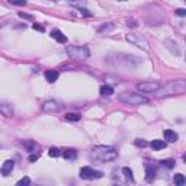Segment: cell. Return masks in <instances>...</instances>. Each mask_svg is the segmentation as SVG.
<instances>
[{
  "label": "cell",
  "mask_w": 186,
  "mask_h": 186,
  "mask_svg": "<svg viewBox=\"0 0 186 186\" xmlns=\"http://www.w3.org/2000/svg\"><path fill=\"white\" fill-rule=\"evenodd\" d=\"M186 93V79H177L166 83L164 86H160V89L156 92L157 98H166V96H173V95H180Z\"/></svg>",
  "instance_id": "2"
},
{
  "label": "cell",
  "mask_w": 186,
  "mask_h": 186,
  "mask_svg": "<svg viewBox=\"0 0 186 186\" xmlns=\"http://www.w3.org/2000/svg\"><path fill=\"white\" fill-rule=\"evenodd\" d=\"M22 144H23V147L26 148L28 151H32L33 148H35V145H37V144H35V141H28V140H26V141H23Z\"/></svg>",
  "instance_id": "22"
},
{
  "label": "cell",
  "mask_w": 186,
  "mask_h": 186,
  "mask_svg": "<svg viewBox=\"0 0 186 186\" xmlns=\"http://www.w3.org/2000/svg\"><path fill=\"white\" fill-rule=\"evenodd\" d=\"M32 28L35 29V31H39V32H44V28L41 26V25H38V23H33Z\"/></svg>",
  "instance_id": "31"
},
{
  "label": "cell",
  "mask_w": 186,
  "mask_h": 186,
  "mask_svg": "<svg viewBox=\"0 0 186 186\" xmlns=\"http://www.w3.org/2000/svg\"><path fill=\"white\" fill-rule=\"evenodd\" d=\"M135 145H137V147H145V145H147V142L144 141V140H135Z\"/></svg>",
  "instance_id": "29"
},
{
  "label": "cell",
  "mask_w": 186,
  "mask_h": 186,
  "mask_svg": "<svg viewBox=\"0 0 186 186\" xmlns=\"http://www.w3.org/2000/svg\"><path fill=\"white\" fill-rule=\"evenodd\" d=\"M45 79H47V82L54 83L55 80L58 79V71L57 70H47L45 71Z\"/></svg>",
  "instance_id": "12"
},
{
  "label": "cell",
  "mask_w": 186,
  "mask_h": 186,
  "mask_svg": "<svg viewBox=\"0 0 186 186\" xmlns=\"http://www.w3.org/2000/svg\"><path fill=\"white\" fill-rule=\"evenodd\" d=\"M63 157H64L66 160H74L77 157L76 150H66V151L63 153Z\"/></svg>",
  "instance_id": "17"
},
{
  "label": "cell",
  "mask_w": 186,
  "mask_h": 186,
  "mask_svg": "<svg viewBox=\"0 0 186 186\" xmlns=\"http://www.w3.org/2000/svg\"><path fill=\"white\" fill-rule=\"evenodd\" d=\"M173 180H175V183L176 185H179V186H182V185H185L186 183V177L182 173H177V175H175V177H173Z\"/></svg>",
  "instance_id": "18"
},
{
  "label": "cell",
  "mask_w": 186,
  "mask_h": 186,
  "mask_svg": "<svg viewBox=\"0 0 186 186\" xmlns=\"http://www.w3.org/2000/svg\"><path fill=\"white\" fill-rule=\"evenodd\" d=\"M51 37H52L55 41H58L60 44H66L67 42V37L61 32V31H58V29H52V31H51Z\"/></svg>",
  "instance_id": "11"
},
{
  "label": "cell",
  "mask_w": 186,
  "mask_h": 186,
  "mask_svg": "<svg viewBox=\"0 0 186 186\" xmlns=\"http://www.w3.org/2000/svg\"><path fill=\"white\" fill-rule=\"evenodd\" d=\"M164 44L167 45V48H169L172 52H175L176 55L179 54V47H177V44H176V42H173L172 39H166V41H164Z\"/></svg>",
  "instance_id": "15"
},
{
  "label": "cell",
  "mask_w": 186,
  "mask_h": 186,
  "mask_svg": "<svg viewBox=\"0 0 186 186\" xmlns=\"http://www.w3.org/2000/svg\"><path fill=\"white\" fill-rule=\"evenodd\" d=\"M9 3L16 5V6H25L26 5V0H9Z\"/></svg>",
  "instance_id": "28"
},
{
  "label": "cell",
  "mask_w": 186,
  "mask_h": 186,
  "mask_svg": "<svg viewBox=\"0 0 186 186\" xmlns=\"http://www.w3.org/2000/svg\"><path fill=\"white\" fill-rule=\"evenodd\" d=\"M183 161L186 163V154H183Z\"/></svg>",
  "instance_id": "35"
},
{
  "label": "cell",
  "mask_w": 186,
  "mask_h": 186,
  "mask_svg": "<svg viewBox=\"0 0 186 186\" xmlns=\"http://www.w3.org/2000/svg\"><path fill=\"white\" fill-rule=\"evenodd\" d=\"M0 112H2V114H3L5 116H7V118L13 116V110H12V106H9L7 103L0 105Z\"/></svg>",
  "instance_id": "14"
},
{
  "label": "cell",
  "mask_w": 186,
  "mask_h": 186,
  "mask_svg": "<svg viewBox=\"0 0 186 186\" xmlns=\"http://www.w3.org/2000/svg\"><path fill=\"white\" fill-rule=\"evenodd\" d=\"M70 5L74 6V7H79V9H82L83 6L86 5V2H83V0H70Z\"/></svg>",
  "instance_id": "23"
},
{
  "label": "cell",
  "mask_w": 186,
  "mask_h": 186,
  "mask_svg": "<svg viewBox=\"0 0 186 186\" xmlns=\"http://www.w3.org/2000/svg\"><path fill=\"white\" fill-rule=\"evenodd\" d=\"M38 159H39L38 154H31V156H29V161H37Z\"/></svg>",
  "instance_id": "33"
},
{
  "label": "cell",
  "mask_w": 186,
  "mask_h": 186,
  "mask_svg": "<svg viewBox=\"0 0 186 186\" xmlns=\"http://www.w3.org/2000/svg\"><path fill=\"white\" fill-rule=\"evenodd\" d=\"M137 89L142 93H156L160 89V84L154 82H142L137 84Z\"/></svg>",
  "instance_id": "7"
},
{
  "label": "cell",
  "mask_w": 186,
  "mask_h": 186,
  "mask_svg": "<svg viewBox=\"0 0 186 186\" xmlns=\"http://www.w3.org/2000/svg\"><path fill=\"white\" fill-rule=\"evenodd\" d=\"M79 176H80L82 179H84V180H95V179H100V177L103 176V173L99 172V170L92 169V167H89V166H86V167H82V169H80V175Z\"/></svg>",
  "instance_id": "5"
},
{
  "label": "cell",
  "mask_w": 186,
  "mask_h": 186,
  "mask_svg": "<svg viewBox=\"0 0 186 186\" xmlns=\"http://www.w3.org/2000/svg\"><path fill=\"white\" fill-rule=\"evenodd\" d=\"M185 2H186V0H185Z\"/></svg>",
  "instance_id": "39"
},
{
  "label": "cell",
  "mask_w": 186,
  "mask_h": 186,
  "mask_svg": "<svg viewBox=\"0 0 186 186\" xmlns=\"http://www.w3.org/2000/svg\"><path fill=\"white\" fill-rule=\"evenodd\" d=\"M114 29V25L112 23H106V25H103V26H100L99 28V32H108V31H112Z\"/></svg>",
  "instance_id": "24"
},
{
  "label": "cell",
  "mask_w": 186,
  "mask_h": 186,
  "mask_svg": "<svg viewBox=\"0 0 186 186\" xmlns=\"http://www.w3.org/2000/svg\"><path fill=\"white\" fill-rule=\"evenodd\" d=\"M13 167H15V161L13 160H6L5 163H3V166H2V175L5 176V177L9 176L12 173Z\"/></svg>",
  "instance_id": "10"
},
{
  "label": "cell",
  "mask_w": 186,
  "mask_h": 186,
  "mask_svg": "<svg viewBox=\"0 0 186 186\" xmlns=\"http://www.w3.org/2000/svg\"><path fill=\"white\" fill-rule=\"evenodd\" d=\"M175 13L177 16H186V9H176Z\"/></svg>",
  "instance_id": "30"
},
{
  "label": "cell",
  "mask_w": 186,
  "mask_h": 186,
  "mask_svg": "<svg viewBox=\"0 0 186 186\" xmlns=\"http://www.w3.org/2000/svg\"><path fill=\"white\" fill-rule=\"evenodd\" d=\"M29 183H31V179L25 176V177H22L21 180H17L16 185H17V186H26V185H29Z\"/></svg>",
  "instance_id": "26"
},
{
  "label": "cell",
  "mask_w": 186,
  "mask_h": 186,
  "mask_svg": "<svg viewBox=\"0 0 186 186\" xmlns=\"http://www.w3.org/2000/svg\"><path fill=\"white\" fill-rule=\"evenodd\" d=\"M60 109H61L60 105L57 103L55 100H48V102H45L42 105V110H45V112H58Z\"/></svg>",
  "instance_id": "8"
},
{
  "label": "cell",
  "mask_w": 186,
  "mask_h": 186,
  "mask_svg": "<svg viewBox=\"0 0 186 186\" xmlns=\"http://www.w3.org/2000/svg\"><path fill=\"white\" fill-rule=\"evenodd\" d=\"M112 93H114V89L110 87V86H108V84H105V86L100 87V95H103V96H109Z\"/></svg>",
  "instance_id": "19"
},
{
  "label": "cell",
  "mask_w": 186,
  "mask_h": 186,
  "mask_svg": "<svg viewBox=\"0 0 186 186\" xmlns=\"http://www.w3.org/2000/svg\"><path fill=\"white\" fill-rule=\"evenodd\" d=\"M156 173H157L156 166H153V164H150V163H145V180L151 182L156 177Z\"/></svg>",
  "instance_id": "9"
},
{
  "label": "cell",
  "mask_w": 186,
  "mask_h": 186,
  "mask_svg": "<svg viewBox=\"0 0 186 186\" xmlns=\"http://www.w3.org/2000/svg\"><path fill=\"white\" fill-rule=\"evenodd\" d=\"M161 164H163V166H166L167 169H172V167H175V160H172V159L163 160V161H161Z\"/></svg>",
  "instance_id": "25"
},
{
  "label": "cell",
  "mask_w": 186,
  "mask_h": 186,
  "mask_svg": "<svg viewBox=\"0 0 186 186\" xmlns=\"http://www.w3.org/2000/svg\"><path fill=\"white\" fill-rule=\"evenodd\" d=\"M89 157L95 161H99V163H109V161L116 160L118 153L115 148L109 147V145H96L92 148Z\"/></svg>",
  "instance_id": "1"
},
{
  "label": "cell",
  "mask_w": 186,
  "mask_h": 186,
  "mask_svg": "<svg viewBox=\"0 0 186 186\" xmlns=\"http://www.w3.org/2000/svg\"><path fill=\"white\" fill-rule=\"evenodd\" d=\"M119 2H125V0H119Z\"/></svg>",
  "instance_id": "37"
},
{
  "label": "cell",
  "mask_w": 186,
  "mask_h": 186,
  "mask_svg": "<svg viewBox=\"0 0 186 186\" xmlns=\"http://www.w3.org/2000/svg\"><path fill=\"white\" fill-rule=\"evenodd\" d=\"M48 154L51 156V157H58L60 156V150L58 148H55V147H52V148H49V151H48Z\"/></svg>",
  "instance_id": "27"
},
{
  "label": "cell",
  "mask_w": 186,
  "mask_h": 186,
  "mask_svg": "<svg viewBox=\"0 0 186 186\" xmlns=\"http://www.w3.org/2000/svg\"><path fill=\"white\" fill-rule=\"evenodd\" d=\"M51 2H58V0H51Z\"/></svg>",
  "instance_id": "36"
},
{
  "label": "cell",
  "mask_w": 186,
  "mask_h": 186,
  "mask_svg": "<svg viewBox=\"0 0 186 186\" xmlns=\"http://www.w3.org/2000/svg\"><path fill=\"white\" fill-rule=\"evenodd\" d=\"M80 13H83V15H84V16H92V13H90V12L89 10H86V9H80Z\"/></svg>",
  "instance_id": "34"
},
{
  "label": "cell",
  "mask_w": 186,
  "mask_h": 186,
  "mask_svg": "<svg viewBox=\"0 0 186 186\" xmlns=\"http://www.w3.org/2000/svg\"><path fill=\"white\" fill-rule=\"evenodd\" d=\"M19 16L25 17V19H31V21L33 19V16H31V15H26V13H23V12H19Z\"/></svg>",
  "instance_id": "32"
},
{
  "label": "cell",
  "mask_w": 186,
  "mask_h": 186,
  "mask_svg": "<svg viewBox=\"0 0 186 186\" xmlns=\"http://www.w3.org/2000/svg\"><path fill=\"white\" fill-rule=\"evenodd\" d=\"M125 39L128 41V42H131V44L140 47V48L144 49V51H147V49H148L147 41L142 38V37H140V35H135V33H128V35L125 37Z\"/></svg>",
  "instance_id": "6"
},
{
  "label": "cell",
  "mask_w": 186,
  "mask_h": 186,
  "mask_svg": "<svg viewBox=\"0 0 186 186\" xmlns=\"http://www.w3.org/2000/svg\"><path fill=\"white\" fill-rule=\"evenodd\" d=\"M122 173H124V176H125L126 179L130 182H134V176H132V170L130 169V167H124L122 169Z\"/></svg>",
  "instance_id": "20"
},
{
  "label": "cell",
  "mask_w": 186,
  "mask_h": 186,
  "mask_svg": "<svg viewBox=\"0 0 186 186\" xmlns=\"http://www.w3.org/2000/svg\"><path fill=\"white\" fill-rule=\"evenodd\" d=\"M118 99H119L122 103L131 105V106H138V105L148 103V99L145 98V96H142L141 93L132 92V90L119 93V95H118Z\"/></svg>",
  "instance_id": "3"
},
{
  "label": "cell",
  "mask_w": 186,
  "mask_h": 186,
  "mask_svg": "<svg viewBox=\"0 0 186 186\" xmlns=\"http://www.w3.org/2000/svg\"><path fill=\"white\" fill-rule=\"evenodd\" d=\"M66 52L70 55L71 58L79 60V61L86 60L90 55V52H89V49L86 47H77V45H68V47H66Z\"/></svg>",
  "instance_id": "4"
},
{
  "label": "cell",
  "mask_w": 186,
  "mask_h": 186,
  "mask_svg": "<svg viewBox=\"0 0 186 186\" xmlns=\"http://www.w3.org/2000/svg\"><path fill=\"white\" fill-rule=\"evenodd\" d=\"M164 138L169 142H176L177 141V134L175 131H172V130H166L164 131Z\"/></svg>",
  "instance_id": "13"
},
{
  "label": "cell",
  "mask_w": 186,
  "mask_h": 186,
  "mask_svg": "<svg viewBox=\"0 0 186 186\" xmlns=\"http://www.w3.org/2000/svg\"><path fill=\"white\" fill-rule=\"evenodd\" d=\"M185 60H186V58H185Z\"/></svg>",
  "instance_id": "38"
},
{
  "label": "cell",
  "mask_w": 186,
  "mask_h": 186,
  "mask_svg": "<svg viewBox=\"0 0 186 186\" xmlns=\"http://www.w3.org/2000/svg\"><path fill=\"white\" fill-rule=\"evenodd\" d=\"M166 147V142L163 140H153L151 141V148L153 150H163Z\"/></svg>",
  "instance_id": "16"
},
{
  "label": "cell",
  "mask_w": 186,
  "mask_h": 186,
  "mask_svg": "<svg viewBox=\"0 0 186 186\" xmlns=\"http://www.w3.org/2000/svg\"><path fill=\"white\" fill-rule=\"evenodd\" d=\"M66 119L67 121H80V115L79 114H73V112H70V114H66Z\"/></svg>",
  "instance_id": "21"
}]
</instances>
